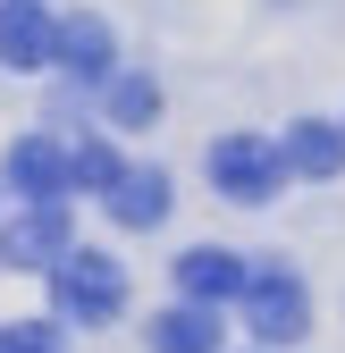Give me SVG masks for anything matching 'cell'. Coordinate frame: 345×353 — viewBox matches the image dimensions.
Returning <instances> with one entry per match:
<instances>
[{
	"instance_id": "obj_1",
	"label": "cell",
	"mask_w": 345,
	"mask_h": 353,
	"mask_svg": "<svg viewBox=\"0 0 345 353\" xmlns=\"http://www.w3.org/2000/svg\"><path fill=\"white\" fill-rule=\"evenodd\" d=\"M118 303H126V270L110 252H68L59 261V312L68 320L101 328V320H118Z\"/></svg>"
},
{
	"instance_id": "obj_2",
	"label": "cell",
	"mask_w": 345,
	"mask_h": 353,
	"mask_svg": "<svg viewBox=\"0 0 345 353\" xmlns=\"http://www.w3.org/2000/svg\"><path fill=\"white\" fill-rule=\"evenodd\" d=\"M210 185H219L228 202H270L286 185V160L262 135H228V143H210Z\"/></svg>"
},
{
	"instance_id": "obj_3",
	"label": "cell",
	"mask_w": 345,
	"mask_h": 353,
	"mask_svg": "<svg viewBox=\"0 0 345 353\" xmlns=\"http://www.w3.org/2000/svg\"><path fill=\"white\" fill-rule=\"evenodd\" d=\"M244 320H253V336L262 345H304V328H312V294L295 286L286 270H262L244 286Z\"/></svg>"
},
{
	"instance_id": "obj_4",
	"label": "cell",
	"mask_w": 345,
	"mask_h": 353,
	"mask_svg": "<svg viewBox=\"0 0 345 353\" xmlns=\"http://www.w3.org/2000/svg\"><path fill=\"white\" fill-rule=\"evenodd\" d=\"M68 252H76V244H68V210H59V202L0 228V261H9V270H59Z\"/></svg>"
},
{
	"instance_id": "obj_5",
	"label": "cell",
	"mask_w": 345,
	"mask_h": 353,
	"mask_svg": "<svg viewBox=\"0 0 345 353\" xmlns=\"http://www.w3.org/2000/svg\"><path fill=\"white\" fill-rule=\"evenodd\" d=\"M177 286H186L202 312H210V303H236V294L253 286V270H244L236 252H219V244H194V252L177 261Z\"/></svg>"
},
{
	"instance_id": "obj_6",
	"label": "cell",
	"mask_w": 345,
	"mask_h": 353,
	"mask_svg": "<svg viewBox=\"0 0 345 353\" xmlns=\"http://www.w3.org/2000/svg\"><path fill=\"white\" fill-rule=\"evenodd\" d=\"M9 185H17L34 210H51V202L68 194V152H59V143H42V135L9 143Z\"/></svg>"
},
{
	"instance_id": "obj_7",
	"label": "cell",
	"mask_w": 345,
	"mask_h": 353,
	"mask_svg": "<svg viewBox=\"0 0 345 353\" xmlns=\"http://www.w3.org/2000/svg\"><path fill=\"white\" fill-rule=\"evenodd\" d=\"M0 59L9 68H51L59 59V26L34 9V0H9L0 9Z\"/></svg>"
},
{
	"instance_id": "obj_8",
	"label": "cell",
	"mask_w": 345,
	"mask_h": 353,
	"mask_svg": "<svg viewBox=\"0 0 345 353\" xmlns=\"http://www.w3.org/2000/svg\"><path fill=\"white\" fill-rule=\"evenodd\" d=\"M278 160H286L295 176H337V168H345V135H337V126H320V118H304V126H286Z\"/></svg>"
},
{
	"instance_id": "obj_9",
	"label": "cell",
	"mask_w": 345,
	"mask_h": 353,
	"mask_svg": "<svg viewBox=\"0 0 345 353\" xmlns=\"http://www.w3.org/2000/svg\"><path fill=\"white\" fill-rule=\"evenodd\" d=\"M110 219H118V228H160V219H168V176L160 168H126L118 194H110Z\"/></svg>"
},
{
	"instance_id": "obj_10",
	"label": "cell",
	"mask_w": 345,
	"mask_h": 353,
	"mask_svg": "<svg viewBox=\"0 0 345 353\" xmlns=\"http://www.w3.org/2000/svg\"><path fill=\"white\" fill-rule=\"evenodd\" d=\"M59 68H68V76H110V68H118L110 26H101V17H68V26H59Z\"/></svg>"
},
{
	"instance_id": "obj_11",
	"label": "cell",
	"mask_w": 345,
	"mask_h": 353,
	"mask_svg": "<svg viewBox=\"0 0 345 353\" xmlns=\"http://www.w3.org/2000/svg\"><path fill=\"white\" fill-rule=\"evenodd\" d=\"M152 353H219V312H202V303L160 312L152 320Z\"/></svg>"
},
{
	"instance_id": "obj_12",
	"label": "cell",
	"mask_w": 345,
	"mask_h": 353,
	"mask_svg": "<svg viewBox=\"0 0 345 353\" xmlns=\"http://www.w3.org/2000/svg\"><path fill=\"white\" fill-rule=\"evenodd\" d=\"M118 176H126V160H118L110 143H76V152H68V185H76V194H101V202H110Z\"/></svg>"
},
{
	"instance_id": "obj_13",
	"label": "cell",
	"mask_w": 345,
	"mask_h": 353,
	"mask_svg": "<svg viewBox=\"0 0 345 353\" xmlns=\"http://www.w3.org/2000/svg\"><path fill=\"white\" fill-rule=\"evenodd\" d=\"M152 110H160V93H152L144 76H118V84H110V118H118V126H152Z\"/></svg>"
},
{
	"instance_id": "obj_14",
	"label": "cell",
	"mask_w": 345,
	"mask_h": 353,
	"mask_svg": "<svg viewBox=\"0 0 345 353\" xmlns=\"http://www.w3.org/2000/svg\"><path fill=\"white\" fill-rule=\"evenodd\" d=\"M0 353H59V336L34 328V320H9V328H0Z\"/></svg>"
}]
</instances>
